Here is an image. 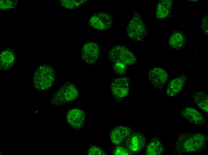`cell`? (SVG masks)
<instances>
[{
	"label": "cell",
	"instance_id": "24",
	"mask_svg": "<svg viewBox=\"0 0 208 155\" xmlns=\"http://www.w3.org/2000/svg\"><path fill=\"white\" fill-rule=\"evenodd\" d=\"M15 2L10 0H0V9L4 10L11 9L15 4Z\"/></svg>",
	"mask_w": 208,
	"mask_h": 155
},
{
	"label": "cell",
	"instance_id": "20",
	"mask_svg": "<svg viewBox=\"0 0 208 155\" xmlns=\"http://www.w3.org/2000/svg\"><path fill=\"white\" fill-rule=\"evenodd\" d=\"M87 1V0H62L60 1V2L65 8L73 9L80 7Z\"/></svg>",
	"mask_w": 208,
	"mask_h": 155
},
{
	"label": "cell",
	"instance_id": "18",
	"mask_svg": "<svg viewBox=\"0 0 208 155\" xmlns=\"http://www.w3.org/2000/svg\"><path fill=\"white\" fill-rule=\"evenodd\" d=\"M168 42L170 46L173 49L180 50L185 45V39L184 35L181 32L174 31L170 35Z\"/></svg>",
	"mask_w": 208,
	"mask_h": 155
},
{
	"label": "cell",
	"instance_id": "11",
	"mask_svg": "<svg viewBox=\"0 0 208 155\" xmlns=\"http://www.w3.org/2000/svg\"><path fill=\"white\" fill-rule=\"evenodd\" d=\"M148 77L149 81L153 86L156 89H160L165 84L168 78L167 72L159 67H155L149 72Z\"/></svg>",
	"mask_w": 208,
	"mask_h": 155
},
{
	"label": "cell",
	"instance_id": "9",
	"mask_svg": "<svg viewBox=\"0 0 208 155\" xmlns=\"http://www.w3.org/2000/svg\"><path fill=\"white\" fill-rule=\"evenodd\" d=\"M146 139L142 134L138 132H132L124 142L126 146L132 152H139L144 148Z\"/></svg>",
	"mask_w": 208,
	"mask_h": 155
},
{
	"label": "cell",
	"instance_id": "7",
	"mask_svg": "<svg viewBox=\"0 0 208 155\" xmlns=\"http://www.w3.org/2000/svg\"><path fill=\"white\" fill-rule=\"evenodd\" d=\"M89 23L91 27L101 31L106 30L112 26L113 20L110 15L105 12H100L92 16Z\"/></svg>",
	"mask_w": 208,
	"mask_h": 155
},
{
	"label": "cell",
	"instance_id": "17",
	"mask_svg": "<svg viewBox=\"0 0 208 155\" xmlns=\"http://www.w3.org/2000/svg\"><path fill=\"white\" fill-rule=\"evenodd\" d=\"M164 147L162 142L158 138L152 139L146 148L145 154L148 155H160L163 154Z\"/></svg>",
	"mask_w": 208,
	"mask_h": 155
},
{
	"label": "cell",
	"instance_id": "1",
	"mask_svg": "<svg viewBox=\"0 0 208 155\" xmlns=\"http://www.w3.org/2000/svg\"><path fill=\"white\" fill-rule=\"evenodd\" d=\"M207 140V136L201 133L182 134L176 141L175 153L179 154L201 151L206 146Z\"/></svg>",
	"mask_w": 208,
	"mask_h": 155
},
{
	"label": "cell",
	"instance_id": "8",
	"mask_svg": "<svg viewBox=\"0 0 208 155\" xmlns=\"http://www.w3.org/2000/svg\"><path fill=\"white\" fill-rule=\"evenodd\" d=\"M100 54L99 45L96 42H89L85 43L83 46L81 56L86 63L93 65L97 60Z\"/></svg>",
	"mask_w": 208,
	"mask_h": 155
},
{
	"label": "cell",
	"instance_id": "13",
	"mask_svg": "<svg viewBox=\"0 0 208 155\" xmlns=\"http://www.w3.org/2000/svg\"><path fill=\"white\" fill-rule=\"evenodd\" d=\"M180 114L188 121L197 125H202L205 122L203 115L197 110L191 107L183 108L181 110Z\"/></svg>",
	"mask_w": 208,
	"mask_h": 155
},
{
	"label": "cell",
	"instance_id": "10",
	"mask_svg": "<svg viewBox=\"0 0 208 155\" xmlns=\"http://www.w3.org/2000/svg\"><path fill=\"white\" fill-rule=\"evenodd\" d=\"M66 118L71 127L74 129L78 130L82 128L84 124L86 117L85 113L83 111L74 108L68 112Z\"/></svg>",
	"mask_w": 208,
	"mask_h": 155
},
{
	"label": "cell",
	"instance_id": "19",
	"mask_svg": "<svg viewBox=\"0 0 208 155\" xmlns=\"http://www.w3.org/2000/svg\"><path fill=\"white\" fill-rule=\"evenodd\" d=\"M208 94L202 91L198 92L194 95L193 101L199 108L208 113Z\"/></svg>",
	"mask_w": 208,
	"mask_h": 155
},
{
	"label": "cell",
	"instance_id": "3",
	"mask_svg": "<svg viewBox=\"0 0 208 155\" xmlns=\"http://www.w3.org/2000/svg\"><path fill=\"white\" fill-rule=\"evenodd\" d=\"M79 92L75 86L70 82L63 84L55 92L51 100V106H60L76 99Z\"/></svg>",
	"mask_w": 208,
	"mask_h": 155
},
{
	"label": "cell",
	"instance_id": "15",
	"mask_svg": "<svg viewBox=\"0 0 208 155\" xmlns=\"http://www.w3.org/2000/svg\"><path fill=\"white\" fill-rule=\"evenodd\" d=\"M186 80V77L184 75L172 80L167 87L166 92L168 96L173 97L178 94L183 88Z\"/></svg>",
	"mask_w": 208,
	"mask_h": 155
},
{
	"label": "cell",
	"instance_id": "22",
	"mask_svg": "<svg viewBox=\"0 0 208 155\" xmlns=\"http://www.w3.org/2000/svg\"><path fill=\"white\" fill-rule=\"evenodd\" d=\"M113 69L115 73L119 75L124 74L126 71V66L120 63H114Z\"/></svg>",
	"mask_w": 208,
	"mask_h": 155
},
{
	"label": "cell",
	"instance_id": "16",
	"mask_svg": "<svg viewBox=\"0 0 208 155\" xmlns=\"http://www.w3.org/2000/svg\"><path fill=\"white\" fill-rule=\"evenodd\" d=\"M172 5V1L163 0L160 1L157 4L156 9V15L159 19L166 18L170 14Z\"/></svg>",
	"mask_w": 208,
	"mask_h": 155
},
{
	"label": "cell",
	"instance_id": "2",
	"mask_svg": "<svg viewBox=\"0 0 208 155\" xmlns=\"http://www.w3.org/2000/svg\"><path fill=\"white\" fill-rule=\"evenodd\" d=\"M55 78V72L50 66L43 65L38 67L34 72L33 83L35 88L38 90H45L51 88Z\"/></svg>",
	"mask_w": 208,
	"mask_h": 155
},
{
	"label": "cell",
	"instance_id": "14",
	"mask_svg": "<svg viewBox=\"0 0 208 155\" xmlns=\"http://www.w3.org/2000/svg\"><path fill=\"white\" fill-rule=\"evenodd\" d=\"M1 70H7L13 67L16 60L13 50L10 48L5 49L1 52L0 56Z\"/></svg>",
	"mask_w": 208,
	"mask_h": 155
},
{
	"label": "cell",
	"instance_id": "23",
	"mask_svg": "<svg viewBox=\"0 0 208 155\" xmlns=\"http://www.w3.org/2000/svg\"><path fill=\"white\" fill-rule=\"evenodd\" d=\"M88 155H106V154L100 148L96 145L91 146L88 150Z\"/></svg>",
	"mask_w": 208,
	"mask_h": 155
},
{
	"label": "cell",
	"instance_id": "25",
	"mask_svg": "<svg viewBox=\"0 0 208 155\" xmlns=\"http://www.w3.org/2000/svg\"><path fill=\"white\" fill-rule=\"evenodd\" d=\"M201 28L203 32L208 35V15H206L203 18L201 24Z\"/></svg>",
	"mask_w": 208,
	"mask_h": 155
},
{
	"label": "cell",
	"instance_id": "12",
	"mask_svg": "<svg viewBox=\"0 0 208 155\" xmlns=\"http://www.w3.org/2000/svg\"><path fill=\"white\" fill-rule=\"evenodd\" d=\"M133 132L132 130L127 126H118L115 127L111 131L110 138L112 143L118 145L125 142Z\"/></svg>",
	"mask_w": 208,
	"mask_h": 155
},
{
	"label": "cell",
	"instance_id": "4",
	"mask_svg": "<svg viewBox=\"0 0 208 155\" xmlns=\"http://www.w3.org/2000/svg\"><path fill=\"white\" fill-rule=\"evenodd\" d=\"M109 60L114 63H120L126 66L133 65L137 62L135 55L128 49L123 46L112 47L108 54Z\"/></svg>",
	"mask_w": 208,
	"mask_h": 155
},
{
	"label": "cell",
	"instance_id": "5",
	"mask_svg": "<svg viewBox=\"0 0 208 155\" xmlns=\"http://www.w3.org/2000/svg\"><path fill=\"white\" fill-rule=\"evenodd\" d=\"M127 27V35L134 41H142L147 35L144 23L141 17L137 12H135Z\"/></svg>",
	"mask_w": 208,
	"mask_h": 155
},
{
	"label": "cell",
	"instance_id": "21",
	"mask_svg": "<svg viewBox=\"0 0 208 155\" xmlns=\"http://www.w3.org/2000/svg\"><path fill=\"white\" fill-rule=\"evenodd\" d=\"M113 154L115 155H133V152L126 147L119 145L114 149Z\"/></svg>",
	"mask_w": 208,
	"mask_h": 155
},
{
	"label": "cell",
	"instance_id": "6",
	"mask_svg": "<svg viewBox=\"0 0 208 155\" xmlns=\"http://www.w3.org/2000/svg\"><path fill=\"white\" fill-rule=\"evenodd\" d=\"M130 79L128 77L116 78L111 82L110 88L114 98L117 100H122L127 97L129 90Z\"/></svg>",
	"mask_w": 208,
	"mask_h": 155
}]
</instances>
